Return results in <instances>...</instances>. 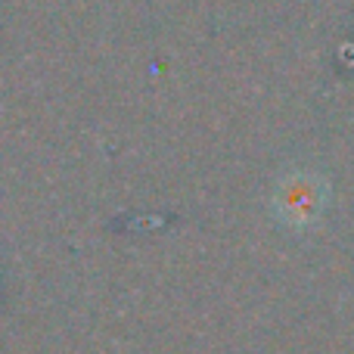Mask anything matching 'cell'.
<instances>
[{
    "instance_id": "6da1fadb",
    "label": "cell",
    "mask_w": 354,
    "mask_h": 354,
    "mask_svg": "<svg viewBox=\"0 0 354 354\" xmlns=\"http://www.w3.org/2000/svg\"><path fill=\"white\" fill-rule=\"evenodd\" d=\"M283 208H286V218L308 221L314 214V189L308 183H289L286 196H283Z\"/></svg>"
}]
</instances>
